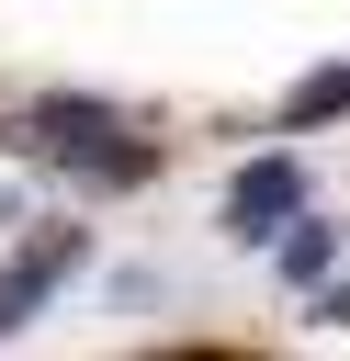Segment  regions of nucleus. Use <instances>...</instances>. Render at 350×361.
Instances as JSON below:
<instances>
[{"instance_id":"nucleus-1","label":"nucleus","mask_w":350,"mask_h":361,"mask_svg":"<svg viewBox=\"0 0 350 361\" xmlns=\"http://www.w3.org/2000/svg\"><path fill=\"white\" fill-rule=\"evenodd\" d=\"M23 147H45V158H68L79 180H147V135H124L102 102H45L34 124H23Z\"/></svg>"},{"instance_id":"nucleus-2","label":"nucleus","mask_w":350,"mask_h":361,"mask_svg":"<svg viewBox=\"0 0 350 361\" xmlns=\"http://www.w3.org/2000/svg\"><path fill=\"white\" fill-rule=\"evenodd\" d=\"M294 214H305V169H294V158H248L237 192H226V226H237V237H282Z\"/></svg>"},{"instance_id":"nucleus-3","label":"nucleus","mask_w":350,"mask_h":361,"mask_svg":"<svg viewBox=\"0 0 350 361\" xmlns=\"http://www.w3.org/2000/svg\"><path fill=\"white\" fill-rule=\"evenodd\" d=\"M327 113H350V56H339V68H316V79H294V90H282V124H327Z\"/></svg>"},{"instance_id":"nucleus-4","label":"nucleus","mask_w":350,"mask_h":361,"mask_svg":"<svg viewBox=\"0 0 350 361\" xmlns=\"http://www.w3.org/2000/svg\"><path fill=\"white\" fill-rule=\"evenodd\" d=\"M316 271H327V226H305V214H294V226H282V282H305V293H316Z\"/></svg>"}]
</instances>
